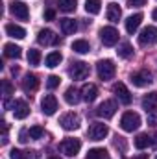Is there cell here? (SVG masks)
I'll return each instance as SVG.
<instances>
[{"mask_svg":"<svg viewBox=\"0 0 157 159\" xmlns=\"http://www.w3.org/2000/svg\"><path fill=\"white\" fill-rule=\"evenodd\" d=\"M141 22H142V13H135V15L128 17L126 19V30H128V34H135L139 30Z\"/></svg>","mask_w":157,"mask_h":159,"instance_id":"cell-17","label":"cell"},{"mask_svg":"<svg viewBox=\"0 0 157 159\" xmlns=\"http://www.w3.org/2000/svg\"><path fill=\"white\" fill-rule=\"evenodd\" d=\"M117 54L120 56V57H124V59H128L129 56H133V48H131V44H129V43H122V44L118 46Z\"/></svg>","mask_w":157,"mask_h":159,"instance_id":"cell-31","label":"cell"},{"mask_svg":"<svg viewBox=\"0 0 157 159\" xmlns=\"http://www.w3.org/2000/svg\"><path fill=\"white\" fill-rule=\"evenodd\" d=\"M100 6H102L100 0H85V11L91 13V15L100 13Z\"/></svg>","mask_w":157,"mask_h":159,"instance_id":"cell-29","label":"cell"},{"mask_svg":"<svg viewBox=\"0 0 157 159\" xmlns=\"http://www.w3.org/2000/svg\"><path fill=\"white\" fill-rule=\"evenodd\" d=\"M37 41H39V44H44V46L59 44V37H57V35H56L52 30H48V28L41 30L39 34H37Z\"/></svg>","mask_w":157,"mask_h":159,"instance_id":"cell-12","label":"cell"},{"mask_svg":"<svg viewBox=\"0 0 157 159\" xmlns=\"http://www.w3.org/2000/svg\"><path fill=\"white\" fill-rule=\"evenodd\" d=\"M146 6V0H128V7H142Z\"/></svg>","mask_w":157,"mask_h":159,"instance_id":"cell-36","label":"cell"},{"mask_svg":"<svg viewBox=\"0 0 157 159\" xmlns=\"http://www.w3.org/2000/svg\"><path fill=\"white\" fill-rule=\"evenodd\" d=\"M87 159H109V154L105 148H92L87 152Z\"/></svg>","mask_w":157,"mask_h":159,"instance_id":"cell-27","label":"cell"},{"mask_svg":"<svg viewBox=\"0 0 157 159\" xmlns=\"http://www.w3.org/2000/svg\"><path fill=\"white\" fill-rule=\"evenodd\" d=\"M96 72H98V76L100 80H111L115 76V72H117V67H115V63L111 61V59H102V61H98V65H96Z\"/></svg>","mask_w":157,"mask_h":159,"instance_id":"cell-2","label":"cell"},{"mask_svg":"<svg viewBox=\"0 0 157 159\" xmlns=\"http://www.w3.org/2000/svg\"><path fill=\"white\" fill-rule=\"evenodd\" d=\"M13 115H15V119H19V120L26 119V117L30 115V106H28V104H26L24 100H15Z\"/></svg>","mask_w":157,"mask_h":159,"instance_id":"cell-16","label":"cell"},{"mask_svg":"<svg viewBox=\"0 0 157 159\" xmlns=\"http://www.w3.org/2000/svg\"><path fill=\"white\" fill-rule=\"evenodd\" d=\"M28 137H30V131H28V129H20L19 141H20V143H28Z\"/></svg>","mask_w":157,"mask_h":159,"instance_id":"cell-40","label":"cell"},{"mask_svg":"<svg viewBox=\"0 0 157 159\" xmlns=\"http://www.w3.org/2000/svg\"><path fill=\"white\" fill-rule=\"evenodd\" d=\"M133 159H148V156L146 154H139V156H135Z\"/></svg>","mask_w":157,"mask_h":159,"instance_id":"cell-43","label":"cell"},{"mask_svg":"<svg viewBox=\"0 0 157 159\" xmlns=\"http://www.w3.org/2000/svg\"><path fill=\"white\" fill-rule=\"evenodd\" d=\"M37 87H39V80L35 74H26L24 80H22V89H24V93H34V91H37Z\"/></svg>","mask_w":157,"mask_h":159,"instance_id":"cell-18","label":"cell"},{"mask_svg":"<svg viewBox=\"0 0 157 159\" xmlns=\"http://www.w3.org/2000/svg\"><path fill=\"white\" fill-rule=\"evenodd\" d=\"M9 157H11V159H24V152H20V150H15V148H13V150L9 152Z\"/></svg>","mask_w":157,"mask_h":159,"instance_id":"cell-39","label":"cell"},{"mask_svg":"<svg viewBox=\"0 0 157 159\" xmlns=\"http://www.w3.org/2000/svg\"><path fill=\"white\" fill-rule=\"evenodd\" d=\"M79 148H81V141L79 139H65L61 143V152L65 156H69V157H74L79 152Z\"/></svg>","mask_w":157,"mask_h":159,"instance_id":"cell-9","label":"cell"},{"mask_svg":"<svg viewBox=\"0 0 157 159\" xmlns=\"http://www.w3.org/2000/svg\"><path fill=\"white\" fill-rule=\"evenodd\" d=\"M2 87H4V94H6V98L13 93V87H11V83L9 81H2Z\"/></svg>","mask_w":157,"mask_h":159,"instance_id":"cell-38","label":"cell"},{"mask_svg":"<svg viewBox=\"0 0 157 159\" xmlns=\"http://www.w3.org/2000/svg\"><path fill=\"white\" fill-rule=\"evenodd\" d=\"M41 107H43V113H44V115L52 117V115L57 111V100H56V96H54V94H46V96L43 98V102H41Z\"/></svg>","mask_w":157,"mask_h":159,"instance_id":"cell-14","label":"cell"},{"mask_svg":"<svg viewBox=\"0 0 157 159\" xmlns=\"http://www.w3.org/2000/svg\"><path fill=\"white\" fill-rule=\"evenodd\" d=\"M72 50L78 52V54H87V52L91 50V44H89L85 39H78V41L72 43Z\"/></svg>","mask_w":157,"mask_h":159,"instance_id":"cell-28","label":"cell"},{"mask_svg":"<svg viewBox=\"0 0 157 159\" xmlns=\"http://www.w3.org/2000/svg\"><path fill=\"white\" fill-rule=\"evenodd\" d=\"M9 11L17 17V19H20V20H28V17H30V11H28V6L24 4V2H11L9 4Z\"/></svg>","mask_w":157,"mask_h":159,"instance_id":"cell-11","label":"cell"},{"mask_svg":"<svg viewBox=\"0 0 157 159\" xmlns=\"http://www.w3.org/2000/svg\"><path fill=\"white\" fill-rule=\"evenodd\" d=\"M89 139L91 141H104L105 137H107V133H109V129H107V126L105 124H102V122H92L91 126H89Z\"/></svg>","mask_w":157,"mask_h":159,"instance_id":"cell-4","label":"cell"},{"mask_svg":"<svg viewBox=\"0 0 157 159\" xmlns=\"http://www.w3.org/2000/svg\"><path fill=\"white\" fill-rule=\"evenodd\" d=\"M59 81H61V78L59 76H56V74H52V76H48L46 78V87L52 91V89H56V87H59Z\"/></svg>","mask_w":157,"mask_h":159,"instance_id":"cell-34","label":"cell"},{"mask_svg":"<svg viewBox=\"0 0 157 159\" xmlns=\"http://www.w3.org/2000/svg\"><path fill=\"white\" fill-rule=\"evenodd\" d=\"M152 17H154V20H157V9H154V13H152Z\"/></svg>","mask_w":157,"mask_h":159,"instance_id":"cell-44","label":"cell"},{"mask_svg":"<svg viewBox=\"0 0 157 159\" xmlns=\"http://www.w3.org/2000/svg\"><path fill=\"white\" fill-rule=\"evenodd\" d=\"M115 113H117V102L115 100H104L96 109V115L102 119H111Z\"/></svg>","mask_w":157,"mask_h":159,"instance_id":"cell-6","label":"cell"},{"mask_svg":"<svg viewBox=\"0 0 157 159\" xmlns=\"http://www.w3.org/2000/svg\"><path fill=\"white\" fill-rule=\"evenodd\" d=\"M96 96H98V87H96L94 83H85V85L81 87V100H85V102H94Z\"/></svg>","mask_w":157,"mask_h":159,"instance_id":"cell-15","label":"cell"},{"mask_svg":"<svg viewBox=\"0 0 157 159\" xmlns=\"http://www.w3.org/2000/svg\"><path fill=\"white\" fill-rule=\"evenodd\" d=\"M146 113H148V124L155 126V124H157V107L150 109V111H146Z\"/></svg>","mask_w":157,"mask_h":159,"instance_id":"cell-35","label":"cell"},{"mask_svg":"<svg viewBox=\"0 0 157 159\" xmlns=\"http://www.w3.org/2000/svg\"><path fill=\"white\" fill-rule=\"evenodd\" d=\"M56 19V11L54 9H46L44 11V20H54Z\"/></svg>","mask_w":157,"mask_h":159,"instance_id":"cell-41","label":"cell"},{"mask_svg":"<svg viewBox=\"0 0 157 159\" xmlns=\"http://www.w3.org/2000/svg\"><path fill=\"white\" fill-rule=\"evenodd\" d=\"M24 159H37L35 152H24Z\"/></svg>","mask_w":157,"mask_h":159,"instance_id":"cell-42","label":"cell"},{"mask_svg":"<svg viewBox=\"0 0 157 159\" xmlns=\"http://www.w3.org/2000/svg\"><path fill=\"white\" fill-rule=\"evenodd\" d=\"M28 131H30V139H41L44 135V129L41 126H32Z\"/></svg>","mask_w":157,"mask_h":159,"instance_id":"cell-33","label":"cell"},{"mask_svg":"<svg viewBox=\"0 0 157 159\" xmlns=\"http://www.w3.org/2000/svg\"><path fill=\"white\" fill-rule=\"evenodd\" d=\"M100 39L105 46H113L118 43V32L113 28V26H104L100 30Z\"/></svg>","mask_w":157,"mask_h":159,"instance_id":"cell-7","label":"cell"},{"mask_svg":"<svg viewBox=\"0 0 157 159\" xmlns=\"http://www.w3.org/2000/svg\"><path fill=\"white\" fill-rule=\"evenodd\" d=\"M79 124H81V119H79V115H76V113H67V115L61 117V126H63V129H67V131L78 129Z\"/></svg>","mask_w":157,"mask_h":159,"instance_id":"cell-10","label":"cell"},{"mask_svg":"<svg viewBox=\"0 0 157 159\" xmlns=\"http://www.w3.org/2000/svg\"><path fill=\"white\" fill-rule=\"evenodd\" d=\"M142 107H144L146 111L157 107V93H150V94H146V96L142 98Z\"/></svg>","mask_w":157,"mask_h":159,"instance_id":"cell-26","label":"cell"},{"mask_svg":"<svg viewBox=\"0 0 157 159\" xmlns=\"http://www.w3.org/2000/svg\"><path fill=\"white\" fill-rule=\"evenodd\" d=\"M152 144H154V141H152V137L148 133H141L135 139V148H139V150H144V148H148Z\"/></svg>","mask_w":157,"mask_h":159,"instance_id":"cell-24","label":"cell"},{"mask_svg":"<svg viewBox=\"0 0 157 159\" xmlns=\"http://www.w3.org/2000/svg\"><path fill=\"white\" fill-rule=\"evenodd\" d=\"M57 6L65 13H72L76 9V0H57Z\"/></svg>","mask_w":157,"mask_h":159,"instance_id":"cell-30","label":"cell"},{"mask_svg":"<svg viewBox=\"0 0 157 159\" xmlns=\"http://www.w3.org/2000/svg\"><path fill=\"white\" fill-rule=\"evenodd\" d=\"M59 26H61V32H63L65 35H70V34H74V32L78 30V24H76V20H72V19H61V20H59Z\"/></svg>","mask_w":157,"mask_h":159,"instance_id":"cell-21","label":"cell"},{"mask_svg":"<svg viewBox=\"0 0 157 159\" xmlns=\"http://www.w3.org/2000/svg\"><path fill=\"white\" fill-rule=\"evenodd\" d=\"M61 61H63V56H61L59 52H50V54L46 56V59H44V63H46V67H48V69L57 67Z\"/></svg>","mask_w":157,"mask_h":159,"instance_id":"cell-25","label":"cell"},{"mask_svg":"<svg viewBox=\"0 0 157 159\" xmlns=\"http://www.w3.org/2000/svg\"><path fill=\"white\" fill-rule=\"evenodd\" d=\"M157 43V28L155 26H146L139 34V44L141 46H152Z\"/></svg>","mask_w":157,"mask_h":159,"instance_id":"cell-3","label":"cell"},{"mask_svg":"<svg viewBox=\"0 0 157 159\" xmlns=\"http://www.w3.org/2000/svg\"><path fill=\"white\" fill-rule=\"evenodd\" d=\"M139 126H141V117H139V113L126 111V113L122 115V119H120V128H122L124 131H135V129H139Z\"/></svg>","mask_w":157,"mask_h":159,"instance_id":"cell-1","label":"cell"},{"mask_svg":"<svg viewBox=\"0 0 157 159\" xmlns=\"http://www.w3.org/2000/svg\"><path fill=\"white\" fill-rule=\"evenodd\" d=\"M6 34L9 37H13V39H24L26 37V30L22 26H19V24H7L6 26Z\"/></svg>","mask_w":157,"mask_h":159,"instance_id":"cell-19","label":"cell"},{"mask_svg":"<svg viewBox=\"0 0 157 159\" xmlns=\"http://www.w3.org/2000/svg\"><path fill=\"white\" fill-rule=\"evenodd\" d=\"M7 124L2 120V144H7Z\"/></svg>","mask_w":157,"mask_h":159,"instance_id":"cell-37","label":"cell"},{"mask_svg":"<svg viewBox=\"0 0 157 159\" xmlns=\"http://www.w3.org/2000/svg\"><path fill=\"white\" fill-rule=\"evenodd\" d=\"M152 81H154V74L150 70H146V69H142V70H139V72H135L131 76V83L135 87H148Z\"/></svg>","mask_w":157,"mask_h":159,"instance_id":"cell-5","label":"cell"},{"mask_svg":"<svg viewBox=\"0 0 157 159\" xmlns=\"http://www.w3.org/2000/svg\"><path fill=\"white\" fill-rule=\"evenodd\" d=\"M39 61H41V52L35 50V48H30L28 50V63L30 65H39Z\"/></svg>","mask_w":157,"mask_h":159,"instance_id":"cell-32","label":"cell"},{"mask_svg":"<svg viewBox=\"0 0 157 159\" xmlns=\"http://www.w3.org/2000/svg\"><path fill=\"white\" fill-rule=\"evenodd\" d=\"M48 159H61V157H48Z\"/></svg>","mask_w":157,"mask_h":159,"instance_id":"cell-45","label":"cell"},{"mask_svg":"<svg viewBox=\"0 0 157 159\" xmlns=\"http://www.w3.org/2000/svg\"><path fill=\"white\" fill-rule=\"evenodd\" d=\"M120 17H122V9L118 7V4L111 2V4L107 6V20H111V22H118Z\"/></svg>","mask_w":157,"mask_h":159,"instance_id":"cell-22","label":"cell"},{"mask_svg":"<svg viewBox=\"0 0 157 159\" xmlns=\"http://www.w3.org/2000/svg\"><path fill=\"white\" fill-rule=\"evenodd\" d=\"M113 93L117 94V98L122 102V104H126V106L131 104V93L128 91V87H126L122 81H117V83L113 85Z\"/></svg>","mask_w":157,"mask_h":159,"instance_id":"cell-13","label":"cell"},{"mask_svg":"<svg viewBox=\"0 0 157 159\" xmlns=\"http://www.w3.org/2000/svg\"><path fill=\"white\" fill-rule=\"evenodd\" d=\"M4 56H6V57H13V59H19V57L22 56L20 46H17V44H13V43L4 44Z\"/></svg>","mask_w":157,"mask_h":159,"instance_id":"cell-23","label":"cell"},{"mask_svg":"<svg viewBox=\"0 0 157 159\" xmlns=\"http://www.w3.org/2000/svg\"><path fill=\"white\" fill-rule=\"evenodd\" d=\"M81 91H78L76 87H69L67 91H65V102L67 104H70V106H76L79 100H81Z\"/></svg>","mask_w":157,"mask_h":159,"instance_id":"cell-20","label":"cell"},{"mask_svg":"<svg viewBox=\"0 0 157 159\" xmlns=\"http://www.w3.org/2000/svg\"><path fill=\"white\" fill-rule=\"evenodd\" d=\"M69 72H70L72 80H85L87 76H89L91 69H89V65H87V63H83V61H74Z\"/></svg>","mask_w":157,"mask_h":159,"instance_id":"cell-8","label":"cell"}]
</instances>
